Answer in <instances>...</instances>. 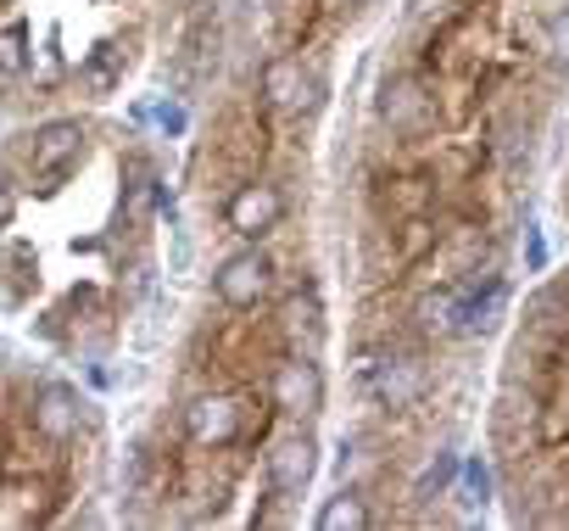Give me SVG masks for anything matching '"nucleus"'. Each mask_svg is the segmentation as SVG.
Wrapping results in <instances>:
<instances>
[{
    "mask_svg": "<svg viewBox=\"0 0 569 531\" xmlns=\"http://www.w3.org/2000/svg\"><path fill=\"white\" fill-rule=\"evenodd\" d=\"M352 7H369V0H352Z\"/></svg>",
    "mask_w": 569,
    "mask_h": 531,
    "instance_id": "obj_22",
    "label": "nucleus"
},
{
    "mask_svg": "<svg viewBox=\"0 0 569 531\" xmlns=\"http://www.w3.org/2000/svg\"><path fill=\"white\" fill-rule=\"evenodd\" d=\"M184 425H190V436H196L201 448H229V442L240 436V397H223V392L196 397L190 414H184Z\"/></svg>",
    "mask_w": 569,
    "mask_h": 531,
    "instance_id": "obj_9",
    "label": "nucleus"
},
{
    "mask_svg": "<svg viewBox=\"0 0 569 531\" xmlns=\"http://www.w3.org/2000/svg\"><path fill=\"white\" fill-rule=\"evenodd\" d=\"M541 257H547V246H541V235L530 229V269H541Z\"/></svg>",
    "mask_w": 569,
    "mask_h": 531,
    "instance_id": "obj_20",
    "label": "nucleus"
},
{
    "mask_svg": "<svg viewBox=\"0 0 569 531\" xmlns=\"http://www.w3.org/2000/svg\"><path fill=\"white\" fill-rule=\"evenodd\" d=\"M162 201V185H157V174H151V163H129V218H146L151 207Z\"/></svg>",
    "mask_w": 569,
    "mask_h": 531,
    "instance_id": "obj_15",
    "label": "nucleus"
},
{
    "mask_svg": "<svg viewBox=\"0 0 569 531\" xmlns=\"http://www.w3.org/2000/svg\"><path fill=\"white\" fill-rule=\"evenodd\" d=\"M547 51H552V62H569V7H558L547 18Z\"/></svg>",
    "mask_w": 569,
    "mask_h": 531,
    "instance_id": "obj_18",
    "label": "nucleus"
},
{
    "mask_svg": "<svg viewBox=\"0 0 569 531\" xmlns=\"http://www.w3.org/2000/svg\"><path fill=\"white\" fill-rule=\"evenodd\" d=\"M84 163V129L73 118H51L46 129H34V146H29V174L51 190L62 185L73 168Z\"/></svg>",
    "mask_w": 569,
    "mask_h": 531,
    "instance_id": "obj_2",
    "label": "nucleus"
},
{
    "mask_svg": "<svg viewBox=\"0 0 569 531\" xmlns=\"http://www.w3.org/2000/svg\"><path fill=\"white\" fill-rule=\"evenodd\" d=\"M284 336H291L297 342V353H319V342H325V308H319V297L308 292V297H291V303H284Z\"/></svg>",
    "mask_w": 569,
    "mask_h": 531,
    "instance_id": "obj_11",
    "label": "nucleus"
},
{
    "mask_svg": "<svg viewBox=\"0 0 569 531\" xmlns=\"http://www.w3.org/2000/svg\"><path fill=\"white\" fill-rule=\"evenodd\" d=\"M84 420H90V409H84V397H79L73 386H62V381L40 386V397H34V431H40V436L68 442V436L84 431Z\"/></svg>",
    "mask_w": 569,
    "mask_h": 531,
    "instance_id": "obj_7",
    "label": "nucleus"
},
{
    "mask_svg": "<svg viewBox=\"0 0 569 531\" xmlns=\"http://www.w3.org/2000/svg\"><path fill=\"white\" fill-rule=\"evenodd\" d=\"M319 85H313V73L302 68V57H273L268 68H262V96H268V107H279V112H308L319 96H313Z\"/></svg>",
    "mask_w": 569,
    "mask_h": 531,
    "instance_id": "obj_8",
    "label": "nucleus"
},
{
    "mask_svg": "<svg viewBox=\"0 0 569 531\" xmlns=\"http://www.w3.org/2000/svg\"><path fill=\"white\" fill-rule=\"evenodd\" d=\"M29 68V29L23 23H0V73L18 79Z\"/></svg>",
    "mask_w": 569,
    "mask_h": 531,
    "instance_id": "obj_16",
    "label": "nucleus"
},
{
    "mask_svg": "<svg viewBox=\"0 0 569 531\" xmlns=\"http://www.w3.org/2000/svg\"><path fill=\"white\" fill-rule=\"evenodd\" d=\"M363 386H369V397H375L380 409H413V403L430 392V375H425L419 358L386 353V358H375V364L363 370Z\"/></svg>",
    "mask_w": 569,
    "mask_h": 531,
    "instance_id": "obj_3",
    "label": "nucleus"
},
{
    "mask_svg": "<svg viewBox=\"0 0 569 531\" xmlns=\"http://www.w3.org/2000/svg\"><path fill=\"white\" fill-rule=\"evenodd\" d=\"M458 498L469 503V509H486L491 503V464L486 459H458Z\"/></svg>",
    "mask_w": 569,
    "mask_h": 531,
    "instance_id": "obj_14",
    "label": "nucleus"
},
{
    "mask_svg": "<svg viewBox=\"0 0 569 531\" xmlns=\"http://www.w3.org/2000/svg\"><path fill=\"white\" fill-rule=\"evenodd\" d=\"M157 124H162L168 135H179V129H184V112H179V107H157Z\"/></svg>",
    "mask_w": 569,
    "mask_h": 531,
    "instance_id": "obj_19",
    "label": "nucleus"
},
{
    "mask_svg": "<svg viewBox=\"0 0 569 531\" xmlns=\"http://www.w3.org/2000/svg\"><path fill=\"white\" fill-rule=\"evenodd\" d=\"M313 475H319V442L308 431H291V436L273 442V453H268V486L279 498H297Z\"/></svg>",
    "mask_w": 569,
    "mask_h": 531,
    "instance_id": "obj_4",
    "label": "nucleus"
},
{
    "mask_svg": "<svg viewBox=\"0 0 569 531\" xmlns=\"http://www.w3.org/2000/svg\"><path fill=\"white\" fill-rule=\"evenodd\" d=\"M223 218H229V229L234 235H246V240H257V235H268L279 218H284V196L273 190V185H262V179H251V185H240L234 196H229V207H223Z\"/></svg>",
    "mask_w": 569,
    "mask_h": 531,
    "instance_id": "obj_5",
    "label": "nucleus"
},
{
    "mask_svg": "<svg viewBox=\"0 0 569 531\" xmlns=\"http://www.w3.org/2000/svg\"><path fill=\"white\" fill-rule=\"evenodd\" d=\"M363 525H369V503L358 492H336L319 509V531H363Z\"/></svg>",
    "mask_w": 569,
    "mask_h": 531,
    "instance_id": "obj_13",
    "label": "nucleus"
},
{
    "mask_svg": "<svg viewBox=\"0 0 569 531\" xmlns=\"http://www.w3.org/2000/svg\"><path fill=\"white\" fill-rule=\"evenodd\" d=\"M452 475H458V459H452V453H441V459H436V464L419 475V498H436V492H447V486H452Z\"/></svg>",
    "mask_w": 569,
    "mask_h": 531,
    "instance_id": "obj_17",
    "label": "nucleus"
},
{
    "mask_svg": "<svg viewBox=\"0 0 569 531\" xmlns=\"http://www.w3.org/2000/svg\"><path fill=\"white\" fill-rule=\"evenodd\" d=\"M273 403H279L284 414H297V420H308V414L325 409V375H319V364H313L308 353H297L291 364H279V375H273Z\"/></svg>",
    "mask_w": 569,
    "mask_h": 531,
    "instance_id": "obj_6",
    "label": "nucleus"
},
{
    "mask_svg": "<svg viewBox=\"0 0 569 531\" xmlns=\"http://www.w3.org/2000/svg\"><path fill=\"white\" fill-rule=\"evenodd\" d=\"M123 68H129V46L107 40V46H96V57L79 68V85L96 90V96H112V90L123 85Z\"/></svg>",
    "mask_w": 569,
    "mask_h": 531,
    "instance_id": "obj_12",
    "label": "nucleus"
},
{
    "mask_svg": "<svg viewBox=\"0 0 569 531\" xmlns=\"http://www.w3.org/2000/svg\"><path fill=\"white\" fill-rule=\"evenodd\" d=\"M380 118L397 129V135H419L430 129V96L413 85V79H391L380 90Z\"/></svg>",
    "mask_w": 569,
    "mask_h": 531,
    "instance_id": "obj_10",
    "label": "nucleus"
},
{
    "mask_svg": "<svg viewBox=\"0 0 569 531\" xmlns=\"http://www.w3.org/2000/svg\"><path fill=\"white\" fill-rule=\"evenodd\" d=\"M0 218H12V190H7V179H0Z\"/></svg>",
    "mask_w": 569,
    "mask_h": 531,
    "instance_id": "obj_21",
    "label": "nucleus"
},
{
    "mask_svg": "<svg viewBox=\"0 0 569 531\" xmlns=\"http://www.w3.org/2000/svg\"><path fill=\"white\" fill-rule=\"evenodd\" d=\"M268 286H273V263H268L262 246H240L234 257L218 263V275H212V292H218L223 308H257L268 297Z\"/></svg>",
    "mask_w": 569,
    "mask_h": 531,
    "instance_id": "obj_1",
    "label": "nucleus"
}]
</instances>
